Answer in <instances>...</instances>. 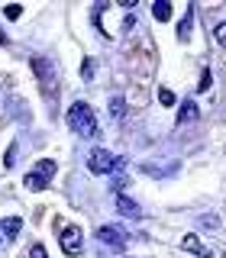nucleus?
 Returning <instances> with one entry per match:
<instances>
[{
	"instance_id": "6ab92c4d",
	"label": "nucleus",
	"mask_w": 226,
	"mask_h": 258,
	"mask_svg": "<svg viewBox=\"0 0 226 258\" xmlns=\"http://www.w3.org/2000/svg\"><path fill=\"white\" fill-rule=\"evenodd\" d=\"M0 45H7V36H4V29H0Z\"/></svg>"
},
{
	"instance_id": "1a4fd4ad",
	"label": "nucleus",
	"mask_w": 226,
	"mask_h": 258,
	"mask_svg": "<svg viewBox=\"0 0 226 258\" xmlns=\"http://www.w3.org/2000/svg\"><path fill=\"white\" fill-rule=\"evenodd\" d=\"M117 207H120V213H123V216H133V220H139V216H142V210L136 207L129 197H123V194L117 197Z\"/></svg>"
},
{
	"instance_id": "2eb2a0df",
	"label": "nucleus",
	"mask_w": 226,
	"mask_h": 258,
	"mask_svg": "<svg viewBox=\"0 0 226 258\" xmlns=\"http://www.w3.org/2000/svg\"><path fill=\"white\" fill-rule=\"evenodd\" d=\"M81 75H84V81H94V61L84 58V68H81Z\"/></svg>"
},
{
	"instance_id": "6e6552de",
	"label": "nucleus",
	"mask_w": 226,
	"mask_h": 258,
	"mask_svg": "<svg viewBox=\"0 0 226 258\" xmlns=\"http://www.w3.org/2000/svg\"><path fill=\"white\" fill-rule=\"evenodd\" d=\"M197 116H200L197 103H194V100H184V103H181V110H178V126H184V123H197Z\"/></svg>"
},
{
	"instance_id": "f3484780",
	"label": "nucleus",
	"mask_w": 226,
	"mask_h": 258,
	"mask_svg": "<svg viewBox=\"0 0 226 258\" xmlns=\"http://www.w3.org/2000/svg\"><path fill=\"white\" fill-rule=\"evenodd\" d=\"M29 258H48V255H45L42 245H32V248H29Z\"/></svg>"
},
{
	"instance_id": "f03ea898",
	"label": "nucleus",
	"mask_w": 226,
	"mask_h": 258,
	"mask_svg": "<svg viewBox=\"0 0 226 258\" xmlns=\"http://www.w3.org/2000/svg\"><path fill=\"white\" fill-rule=\"evenodd\" d=\"M52 177H55V161H52V158H45V161H39V165L32 168L26 177H23V184H26L29 190H45Z\"/></svg>"
},
{
	"instance_id": "f8f14e48",
	"label": "nucleus",
	"mask_w": 226,
	"mask_h": 258,
	"mask_svg": "<svg viewBox=\"0 0 226 258\" xmlns=\"http://www.w3.org/2000/svg\"><path fill=\"white\" fill-rule=\"evenodd\" d=\"M110 113H113L117 119L126 113V100H123V97H113V100H110Z\"/></svg>"
},
{
	"instance_id": "4468645a",
	"label": "nucleus",
	"mask_w": 226,
	"mask_h": 258,
	"mask_svg": "<svg viewBox=\"0 0 226 258\" xmlns=\"http://www.w3.org/2000/svg\"><path fill=\"white\" fill-rule=\"evenodd\" d=\"M213 39L220 45H226V23H220V26H213Z\"/></svg>"
},
{
	"instance_id": "f257e3e1",
	"label": "nucleus",
	"mask_w": 226,
	"mask_h": 258,
	"mask_svg": "<svg viewBox=\"0 0 226 258\" xmlns=\"http://www.w3.org/2000/svg\"><path fill=\"white\" fill-rule=\"evenodd\" d=\"M68 129H75L78 136H84V139H94L100 129H97V116H94V110H91V103H84V100H78V103H71L68 107Z\"/></svg>"
},
{
	"instance_id": "39448f33",
	"label": "nucleus",
	"mask_w": 226,
	"mask_h": 258,
	"mask_svg": "<svg viewBox=\"0 0 226 258\" xmlns=\"http://www.w3.org/2000/svg\"><path fill=\"white\" fill-rule=\"evenodd\" d=\"M59 242H62L65 255H78L81 248H84V236H81V229H78V226H65V229H62V236H59Z\"/></svg>"
},
{
	"instance_id": "9b49d317",
	"label": "nucleus",
	"mask_w": 226,
	"mask_h": 258,
	"mask_svg": "<svg viewBox=\"0 0 226 258\" xmlns=\"http://www.w3.org/2000/svg\"><path fill=\"white\" fill-rule=\"evenodd\" d=\"M152 16H155V20H172V4H168V0H155V4H152Z\"/></svg>"
},
{
	"instance_id": "20e7f679",
	"label": "nucleus",
	"mask_w": 226,
	"mask_h": 258,
	"mask_svg": "<svg viewBox=\"0 0 226 258\" xmlns=\"http://www.w3.org/2000/svg\"><path fill=\"white\" fill-rule=\"evenodd\" d=\"M113 168H117V155L107 149H94L91 155H87V171L91 174H110Z\"/></svg>"
},
{
	"instance_id": "423d86ee",
	"label": "nucleus",
	"mask_w": 226,
	"mask_h": 258,
	"mask_svg": "<svg viewBox=\"0 0 226 258\" xmlns=\"http://www.w3.org/2000/svg\"><path fill=\"white\" fill-rule=\"evenodd\" d=\"M97 239H100L103 245H110V248H123V242H126L120 226H100V229H97Z\"/></svg>"
},
{
	"instance_id": "dca6fc26",
	"label": "nucleus",
	"mask_w": 226,
	"mask_h": 258,
	"mask_svg": "<svg viewBox=\"0 0 226 258\" xmlns=\"http://www.w3.org/2000/svg\"><path fill=\"white\" fill-rule=\"evenodd\" d=\"M210 78H213V75H210V68H207L204 75H200V84H197V91H207V87H210Z\"/></svg>"
},
{
	"instance_id": "9d476101",
	"label": "nucleus",
	"mask_w": 226,
	"mask_h": 258,
	"mask_svg": "<svg viewBox=\"0 0 226 258\" xmlns=\"http://www.w3.org/2000/svg\"><path fill=\"white\" fill-rule=\"evenodd\" d=\"M20 226H23V220H20V216H7V220L0 223V232H4L7 239H13L16 232H20Z\"/></svg>"
},
{
	"instance_id": "ddd939ff",
	"label": "nucleus",
	"mask_w": 226,
	"mask_h": 258,
	"mask_svg": "<svg viewBox=\"0 0 226 258\" xmlns=\"http://www.w3.org/2000/svg\"><path fill=\"white\" fill-rule=\"evenodd\" d=\"M158 100L165 103V107H175V94L168 91V87H161V91H158Z\"/></svg>"
},
{
	"instance_id": "7ed1b4c3",
	"label": "nucleus",
	"mask_w": 226,
	"mask_h": 258,
	"mask_svg": "<svg viewBox=\"0 0 226 258\" xmlns=\"http://www.w3.org/2000/svg\"><path fill=\"white\" fill-rule=\"evenodd\" d=\"M32 71L39 75V84H42V91L52 94V84H59V68H55V61L45 58V55H36V58H32Z\"/></svg>"
},
{
	"instance_id": "a211bd4d",
	"label": "nucleus",
	"mask_w": 226,
	"mask_h": 258,
	"mask_svg": "<svg viewBox=\"0 0 226 258\" xmlns=\"http://www.w3.org/2000/svg\"><path fill=\"white\" fill-rule=\"evenodd\" d=\"M20 13H23V7H16V4H13V7H7V20H16Z\"/></svg>"
},
{
	"instance_id": "0eeeda50",
	"label": "nucleus",
	"mask_w": 226,
	"mask_h": 258,
	"mask_svg": "<svg viewBox=\"0 0 226 258\" xmlns=\"http://www.w3.org/2000/svg\"><path fill=\"white\" fill-rule=\"evenodd\" d=\"M181 248H184V252H194L197 258H213V252H210V248H207V245H204V242H200L197 236H194V232L181 239Z\"/></svg>"
}]
</instances>
